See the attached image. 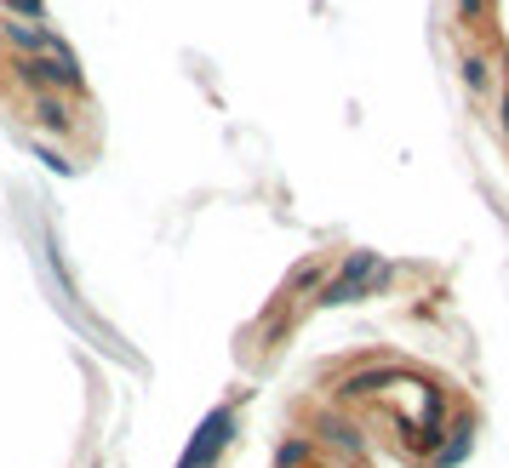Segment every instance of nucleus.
Returning <instances> with one entry per match:
<instances>
[{"label": "nucleus", "instance_id": "obj_2", "mask_svg": "<svg viewBox=\"0 0 509 468\" xmlns=\"http://www.w3.org/2000/svg\"><path fill=\"white\" fill-rule=\"evenodd\" d=\"M275 468H367V463L338 452L332 440H292V445H281V463Z\"/></svg>", "mask_w": 509, "mask_h": 468}, {"label": "nucleus", "instance_id": "obj_1", "mask_svg": "<svg viewBox=\"0 0 509 468\" xmlns=\"http://www.w3.org/2000/svg\"><path fill=\"white\" fill-rule=\"evenodd\" d=\"M355 371L360 377L344 382L349 417L367 422L372 440H384L400 463H435L447 445L463 440V400L452 394V382L412 371L400 360H360Z\"/></svg>", "mask_w": 509, "mask_h": 468}]
</instances>
